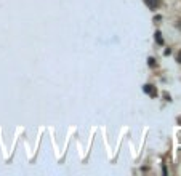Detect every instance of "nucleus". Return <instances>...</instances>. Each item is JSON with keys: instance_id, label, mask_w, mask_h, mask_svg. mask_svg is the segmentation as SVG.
Returning a JSON list of instances; mask_svg holds the SVG:
<instances>
[{"instance_id": "obj_3", "label": "nucleus", "mask_w": 181, "mask_h": 176, "mask_svg": "<svg viewBox=\"0 0 181 176\" xmlns=\"http://www.w3.org/2000/svg\"><path fill=\"white\" fill-rule=\"evenodd\" d=\"M156 40H157V43H159V45H162V43H164V38H162V34H160V32H156Z\"/></svg>"}, {"instance_id": "obj_1", "label": "nucleus", "mask_w": 181, "mask_h": 176, "mask_svg": "<svg viewBox=\"0 0 181 176\" xmlns=\"http://www.w3.org/2000/svg\"><path fill=\"white\" fill-rule=\"evenodd\" d=\"M144 3L147 5L149 8H152V10H156L157 7H159V0H144Z\"/></svg>"}, {"instance_id": "obj_4", "label": "nucleus", "mask_w": 181, "mask_h": 176, "mask_svg": "<svg viewBox=\"0 0 181 176\" xmlns=\"http://www.w3.org/2000/svg\"><path fill=\"white\" fill-rule=\"evenodd\" d=\"M176 61H178V62H181V50L178 51V55H176Z\"/></svg>"}, {"instance_id": "obj_2", "label": "nucleus", "mask_w": 181, "mask_h": 176, "mask_svg": "<svg viewBox=\"0 0 181 176\" xmlns=\"http://www.w3.org/2000/svg\"><path fill=\"white\" fill-rule=\"evenodd\" d=\"M143 91H144V93L152 95V96H156V95H157V91L152 88V85H144V86H143Z\"/></svg>"}]
</instances>
